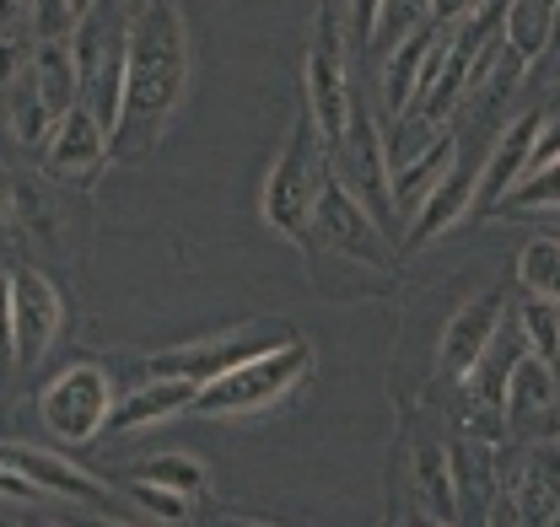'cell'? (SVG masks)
<instances>
[{"mask_svg":"<svg viewBox=\"0 0 560 527\" xmlns=\"http://www.w3.org/2000/svg\"><path fill=\"white\" fill-rule=\"evenodd\" d=\"M189 92V22L178 0H151L130 22L125 49V103L108 134V162H140L173 125Z\"/></svg>","mask_w":560,"mask_h":527,"instance_id":"obj_1","label":"cell"},{"mask_svg":"<svg viewBox=\"0 0 560 527\" xmlns=\"http://www.w3.org/2000/svg\"><path fill=\"white\" fill-rule=\"evenodd\" d=\"M307 377H313V344L302 333H291V339L270 344V350L248 355L243 366L221 372L215 383H206L195 394V414H206V420L259 414V409H276L280 398H291Z\"/></svg>","mask_w":560,"mask_h":527,"instance_id":"obj_2","label":"cell"},{"mask_svg":"<svg viewBox=\"0 0 560 527\" xmlns=\"http://www.w3.org/2000/svg\"><path fill=\"white\" fill-rule=\"evenodd\" d=\"M329 178H335V156L324 151V134H318L307 103H302L296 130H291V140H285V151H280V162H276V173H270V184H265V204H259L265 221L276 226L280 237L307 243L313 210H318Z\"/></svg>","mask_w":560,"mask_h":527,"instance_id":"obj_3","label":"cell"},{"mask_svg":"<svg viewBox=\"0 0 560 527\" xmlns=\"http://www.w3.org/2000/svg\"><path fill=\"white\" fill-rule=\"evenodd\" d=\"M302 248H307V254H335V259L361 264V269H383V274L399 269L388 232H383V226L366 215V204L340 184V173L324 184V199H318V210H313V226H307V243H302Z\"/></svg>","mask_w":560,"mask_h":527,"instance_id":"obj_4","label":"cell"},{"mask_svg":"<svg viewBox=\"0 0 560 527\" xmlns=\"http://www.w3.org/2000/svg\"><path fill=\"white\" fill-rule=\"evenodd\" d=\"M346 22H340V5H324L318 22H313V49H307V114L324 134V145L335 151L350 130V108H355V92L346 81Z\"/></svg>","mask_w":560,"mask_h":527,"instance_id":"obj_5","label":"cell"},{"mask_svg":"<svg viewBox=\"0 0 560 527\" xmlns=\"http://www.w3.org/2000/svg\"><path fill=\"white\" fill-rule=\"evenodd\" d=\"M108 414H114V377H108L103 366H92V361L66 366V372L38 394L44 431H49L55 442H66V447H81V442L103 436Z\"/></svg>","mask_w":560,"mask_h":527,"instance_id":"obj_6","label":"cell"},{"mask_svg":"<svg viewBox=\"0 0 560 527\" xmlns=\"http://www.w3.org/2000/svg\"><path fill=\"white\" fill-rule=\"evenodd\" d=\"M291 333L296 329H285V324H248V329H237V333H210V339H195V344L145 355V377H184V383H200L206 388L221 372L243 366L248 355L270 350V344L291 339Z\"/></svg>","mask_w":560,"mask_h":527,"instance_id":"obj_7","label":"cell"},{"mask_svg":"<svg viewBox=\"0 0 560 527\" xmlns=\"http://www.w3.org/2000/svg\"><path fill=\"white\" fill-rule=\"evenodd\" d=\"M329 156H335L340 184H346L350 195L366 204V215L394 237V232H399V215H394V195H388V151H383V130H377V119H372L361 103L350 108V130H346V140H340Z\"/></svg>","mask_w":560,"mask_h":527,"instance_id":"obj_8","label":"cell"},{"mask_svg":"<svg viewBox=\"0 0 560 527\" xmlns=\"http://www.w3.org/2000/svg\"><path fill=\"white\" fill-rule=\"evenodd\" d=\"M11 318H16V366L33 372L49 355V344L60 339V329H66L60 285L44 269H33V264L11 269Z\"/></svg>","mask_w":560,"mask_h":527,"instance_id":"obj_9","label":"cell"},{"mask_svg":"<svg viewBox=\"0 0 560 527\" xmlns=\"http://www.w3.org/2000/svg\"><path fill=\"white\" fill-rule=\"evenodd\" d=\"M480 167H486V151H480V145H458V151H453V173L442 167V178L431 184V195L420 199L416 221L405 226L410 248L431 243V237H442L453 221H464V215L475 210V195H480Z\"/></svg>","mask_w":560,"mask_h":527,"instance_id":"obj_10","label":"cell"},{"mask_svg":"<svg viewBox=\"0 0 560 527\" xmlns=\"http://www.w3.org/2000/svg\"><path fill=\"white\" fill-rule=\"evenodd\" d=\"M103 162H108V125L86 103H70L55 134L44 140V167L55 178H92Z\"/></svg>","mask_w":560,"mask_h":527,"instance_id":"obj_11","label":"cell"},{"mask_svg":"<svg viewBox=\"0 0 560 527\" xmlns=\"http://www.w3.org/2000/svg\"><path fill=\"white\" fill-rule=\"evenodd\" d=\"M442 38H447V27H442V22H425V27H416L410 38H399V44L388 49V70H383V103H388V114H394V119H399V114L416 103L420 92H425V81L436 75Z\"/></svg>","mask_w":560,"mask_h":527,"instance_id":"obj_12","label":"cell"},{"mask_svg":"<svg viewBox=\"0 0 560 527\" xmlns=\"http://www.w3.org/2000/svg\"><path fill=\"white\" fill-rule=\"evenodd\" d=\"M0 458L11 462L16 473H27L44 495H60V501H75V506H92V512H108L114 506V495H108V484H97L86 468H75V462L55 458V453H44V447H22V442H5L0 447Z\"/></svg>","mask_w":560,"mask_h":527,"instance_id":"obj_13","label":"cell"},{"mask_svg":"<svg viewBox=\"0 0 560 527\" xmlns=\"http://www.w3.org/2000/svg\"><path fill=\"white\" fill-rule=\"evenodd\" d=\"M501 324H506L501 291H486V296H475L469 307H458L453 324H447V339H442V377H447V383H464L469 366L486 355V344L495 339Z\"/></svg>","mask_w":560,"mask_h":527,"instance_id":"obj_14","label":"cell"},{"mask_svg":"<svg viewBox=\"0 0 560 527\" xmlns=\"http://www.w3.org/2000/svg\"><path fill=\"white\" fill-rule=\"evenodd\" d=\"M539 125H545V114L539 108H528V114H517L501 140L486 151V167H480V195H475V210L490 215L495 210V199L506 195L523 173H528V156H534V140H539Z\"/></svg>","mask_w":560,"mask_h":527,"instance_id":"obj_15","label":"cell"},{"mask_svg":"<svg viewBox=\"0 0 560 527\" xmlns=\"http://www.w3.org/2000/svg\"><path fill=\"white\" fill-rule=\"evenodd\" d=\"M195 394L200 383H184V377H145L136 394L114 398V414H108V436H130V431H145V425H162L173 420L178 409H195Z\"/></svg>","mask_w":560,"mask_h":527,"instance_id":"obj_16","label":"cell"},{"mask_svg":"<svg viewBox=\"0 0 560 527\" xmlns=\"http://www.w3.org/2000/svg\"><path fill=\"white\" fill-rule=\"evenodd\" d=\"M453 151H458V140L436 134L420 156L399 162V167H388V195H394V215H399V226H410V221H416L420 199L431 195V184L442 178V167L453 162Z\"/></svg>","mask_w":560,"mask_h":527,"instance_id":"obj_17","label":"cell"},{"mask_svg":"<svg viewBox=\"0 0 560 527\" xmlns=\"http://www.w3.org/2000/svg\"><path fill=\"white\" fill-rule=\"evenodd\" d=\"M556 403V372H550V361H539L534 350L512 366V377H506V398H501V414L512 420V425H528L539 409H550Z\"/></svg>","mask_w":560,"mask_h":527,"instance_id":"obj_18","label":"cell"},{"mask_svg":"<svg viewBox=\"0 0 560 527\" xmlns=\"http://www.w3.org/2000/svg\"><path fill=\"white\" fill-rule=\"evenodd\" d=\"M550 16H556V0H506L501 5L506 49H517L523 60H539L550 49Z\"/></svg>","mask_w":560,"mask_h":527,"instance_id":"obj_19","label":"cell"},{"mask_svg":"<svg viewBox=\"0 0 560 527\" xmlns=\"http://www.w3.org/2000/svg\"><path fill=\"white\" fill-rule=\"evenodd\" d=\"M490 215H512V221H523V215H560V156L545 162V167H534V173H523L506 195L495 199Z\"/></svg>","mask_w":560,"mask_h":527,"instance_id":"obj_20","label":"cell"},{"mask_svg":"<svg viewBox=\"0 0 560 527\" xmlns=\"http://www.w3.org/2000/svg\"><path fill=\"white\" fill-rule=\"evenodd\" d=\"M416 484H420L425 517H436V523H453V517H458V484H453V453H447V447H420Z\"/></svg>","mask_w":560,"mask_h":527,"instance_id":"obj_21","label":"cell"},{"mask_svg":"<svg viewBox=\"0 0 560 527\" xmlns=\"http://www.w3.org/2000/svg\"><path fill=\"white\" fill-rule=\"evenodd\" d=\"M60 125V114L44 103V92L27 81V70L11 81V134L22 140V145H44L49 134Z\"/></svg>","mask_w":560,"mask_h":527,"instance_id":"obj_22","label":"cell"},{"mask_svg":"<svg viewBox=\"0 0 560 527\" xmlns=\"http://www.w3.org/2000/svg\"><path fill=\"white\" fill-rule=\"evenodd\" d=\"M517 285L528 296L560 302V237H534L517 259Z\"/></svg>","mask_w":560,"mask_h":527,"instance_id":"obj_23","label":"cell"},{"mask_svg":"<svg viewBox=\"0 0 560 527\" xmlns=\"http://www.w3.org/2000/svg\"><path fill=\"white\" fill-rule=\"evenodd\" d=\"M517 329L528 339V350L539 355V361H560V302H545V296H523V307H517Z\"/></svg>","mask_w":560,"mask_h":527,"instance_id":"obj_24","label":"cell"},{"mask_svg":"<svg viewBox=\"0 0 560 527\" xmlns=\"http://www.w3.org/2000/svg\"><path fill=\"white\" fill-rule=\"evenodd\" d=\"M145 479H156V484H167V490H178V495H189V501H200V495L210 490L206 462L184 458V453H162V458H151L145 462Z\"/></svg>","mask_w":560,"mask_h":527,"instance_id":"obj_25","label":"cell"},{"mask_svg":"<svg viewBox=\"0 0 560 527\" xmlns=\"http://www.w3.org/2000/svg\"><path fill=\"white\" fill-rule=\"evenodd\" d=\"M130 501H136L145 517H156V523H189V517H195V512H189V495H178V490H167V484H156V479H145V473L130 484Z\"/></svg>","mask_w":560,"mask_h":527,"instance_id":"obj_26","label":"cell"},{"mask_svg":"<svg viewBox=\"0 0 560 527\" xmlns=\"http://www.w3.org/2000/svg\"><path fill=\"white\" fill-rule=\"evenodd\" d=\"M70 27H75L70 0H33V33L38 38H70Z\"/></svg>","mask_w":560,"mask_h":527,"instance_id":"obj_27","label":"cell"},{"mask_svg":"<svg viewBox=\"0 0 560 527\" xmlns=\"http://www.w3.org/2000/svg\"><path fill=\"white\" fill-rule=\"evenodd\" d=\"M377 11H383V0H346V33L350 44H361V49H372V33H377Z\"/></svg>","mask_w":560,"mask_h":527,"instance_id":"obj_28","label":"cell"},{"mask_svg":"<svg viewBox=\"0 0 560 527\" xmlns=\"http://www.w3.org/2000/svg\"><path fill=\"white\" fill-rule=\"evenodd\" d=\"M16 366V318H11V274L0 269V372Z\"/></svg>","mask_w":560,"mask_h":527,"instance_id":"obj_29","label":"cell"},{"mask_svg":"<svg viewBox=\"0 0 560 527\" xmlns=\"http://www.w3.org/2000/svg\"><path fill=\"white\" fill-rule=\"evenodd\" d=\"M556 156H560V108L550 114V119H545V125H539L534 156H528V173H534V167H545V162H556Z\"/></svg>","mask_w":560,"mask_h":527,"instance_id":"obj_30","label":"cell"},{"mask_svg":"<svg viewBox=\"0 0 560 527\" xmlns=\"http://www.w3.org/2000/svg\"><path fill=\"white\" fill-rule=\"evenodd\" d=\"M0 495H5V501H44V490H38L27 473H16L5 458H0Z\"/></svg>","mask_w":560,"mask_h":527,"instance_id":"obj_31","label":"cell"},{"mask_svg":"<svg viewBox=\"0 0 560 527\" xmlns=\"http://www.w3.org/2000/svg\"><path fill=\"white\" fill-rule=\"evenodd\" d=\"M486 0H431V16L442 22V27H458L464 16H475Z\"/></svg>","mask_w":560,"mask_h":527,"instance_id":"obj_32","label":"cell"},{"mask_svg":"<svg viewBox=\"0 0 560 527\" xmlns=\"http://www.w3.org/2000/svg\"><path fill=\"white\" fill-rule=\"evenodd\" d=\"M550 44L560 49V0H556V16H550Z\"/></svg>","mask_w":560,"mask_h":527,"instance_id":"obj_33","label":"cell"},{"mask_svg":"<svg viewBox=\"0 0 560 527\" xmlns=\"http://www.w3.org/2000/svg\"><path fill=\"white\" fill-rule=\"evenodd\" d=\"M5 226H11V210H5V195H0V237H5Z\"/></svg>","mask_w":560,"mask_h":527,"instance_id":"obj_34","label":"cell"},{"mask_svg":"<svg viewBox=\"0 0 560 527\" xmlns=\"http://www.w3.org/2000/svg\"><path fill=\"white\" fill-rule=\"evenodd\" d=\"M70 11H75V16H81V11H92V0H70Z\"/></svg>","mask_w":560,"mask_h":527,"instance_id":"obj_35","label":"cell"},{"mask_svg":"<svg viewBox=\"0 0 560 527\" xmlns=\"http://www.w3.org/2000/svg\"><path fill=\"white\" fill-rule=\"evenodd\" d=\"M125 5H130V11H140V5H151V0H125Z\"/></svg>","mask_w":560,"mask_h":527,"instance_id":"obj_36","label":"cell"}]
</instances>
